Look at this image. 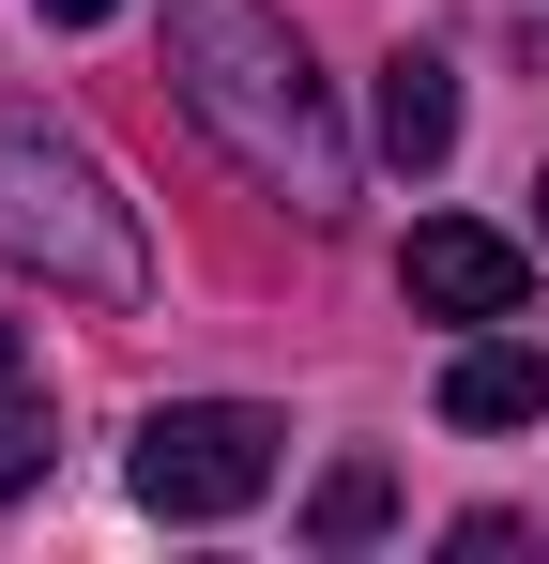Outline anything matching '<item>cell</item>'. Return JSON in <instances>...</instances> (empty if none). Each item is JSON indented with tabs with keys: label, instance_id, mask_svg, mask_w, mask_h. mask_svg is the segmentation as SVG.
Listing matches in <instances>:
<instances>
[{
	"label": "cell",
	"instance_id": "7a4b0ae2",
	"mask_svg": "<svg viewBox=\"0 0 549 564\" xmlns=\"http://www.w3.org/2000/svg\"><path fill=\"white\" fill-rule=\"evenodd\" d=\"M0 260L46 290H77V305H138L153 290V245H138V214L107 198L92 153H62L46 122H0Z\"/></svg>",
	"mask_w": 549,
	"mask_h": 564
},
{
	"label": "cell",
	"instance_id": "8992f818",
	"mask_svg": "<svg viewBox=\"0 0 549 564\" xmlns=\"http://www.w3.org/2000/svg\"><path fill=\"white\" fill-rule=\"evenodd\" d=\"M381 153H397V169H443V153H458V77L428 62V46L381 62Z\"/></svg>",
	"mask_w": 549,
	"mask_h": 564
},
{
	"label": "cell",
	"instance_id": "6da1fadb",
	"mask_svg": "<svg viewBox=\"0 0 549 564\" xmlns=\"http://www.w3.org/2000/svg\"><path fill=\"white\" fill-rule=\"evenodd\" d=\"M169 93L183 122L274 184L290 214H336L352 198V138H336V93H321V62H305V31L274 15V0H169Z\"/></svg>",
	"mask_w": 549,
	"mask_h": 564
},
{
	"label": "cell",
	"instance_id": "52a82bcc",
	"mask_svg": "<svg viewBox=\"0 0 549 564\" xmlns=\"http://www.w3.org/2000/svg\"><path fill=\"white\" fill-rule=\"evenodd\" d=\"M381 519H397V473H381V458H336V473H321V503H305L321 550H366Z\"/></svg>",
	"mask_w": 549,
	"mask_h": 564
},
{
	"label": "cell",
	"instance_id": "5b68a950",
	"mask_svg": "<svg viewBox=\"0 0 549 564\" xmlns=\"http://www.w3.org/2000/svg\"><path fill=\"white\" fill-rule=\"evenodd\" d=\"M549 412V351H519V336H473L443 367V427H535Z\"/></svg>",
	"mask_w": 549,
	"mask_h": 564
},
{
	"label": "cell",
	"instance_id": "9c48e42d",
	"mask_svg": "<svg viewBox=\"0 0 549 564\" xmlns=\"http://www.w3.org/2000/svg\"><path fill=\"white\" fill-rule=\"evenodd\" d=\"M46 15H62V31H92V15H122V0H46Z\"/></svg>",
	"mask_w": 549,
	"mask_h": 564
},
{
	"label": "cell",
	"instance_id": "277c9868",
	"mask_svg": "<svg viewBox=\"0 0 549 564\" xmlns=\"http://www.w3.org/2000/svg\"><path fill=\"white\" fill-rule=\"evenodd\" d=\"M397 290H412V321H504V305L535 290V260H519L504 229H473V214H428V229L397 245Z\"/></svg>",
	"mask_w": 549,
	"mask_h": 564
},
{
	"label": "cell",
	"instance_id": "3957f363",
	"mask_svg": "<svg viewBox=\"0 0 549 564\" xmlns=\"http://www.w3.org/2000/svg\"><path fill=\"white\" fill-rule=\"evenodd\" d=\"M290 458V427H274L260 397H169L153 427H138V503L153 519H245Z\"/></svg>",
	"mask_w": 549,
	"mask_h": 564
},
{
	"label": "cell",
	"instance_id": "ba28073f",
	"mask_svg": "<svg viewBox=\"0 0 549 564\" xmlns=\"http://www.w3.org/2000/svg\"><path fill=\"white\" fill-rule=\"evenodd\" d=\"M31 473H46V397H31V381H0V503H15Z\"/></svg>",
	"mask_w": 549,
	"mask_h": 564
},
{
	"label": "cell",
	"instance_id": "30bf717a",
	"mask_svg": "<svg viewBox=\"0 0 549 564\" xmlns=\"http://www.w3.org/2000/svg\"><path fill=\"white\" fill-rule=\"evenodd\" d=\"M0 381H31V351H15V321H0Z\"/></svg>",
	"mask_w": 549,
	"mask_h": 564
},
{
	"label": "cell",
	"instance_id": "8fae6325",
	"mask_svg": "<svg viewBox=\"0 0 549 564\" xmlns=\"http://www.w3.org/2000/svg\"><path fill=\"white\" fill-rule=\"evenodd\" d=\"M535 245H549V169H535Z\"/></svg>",
	"mask_w": 549,
	"mask_h": 564
}]
</instances>
